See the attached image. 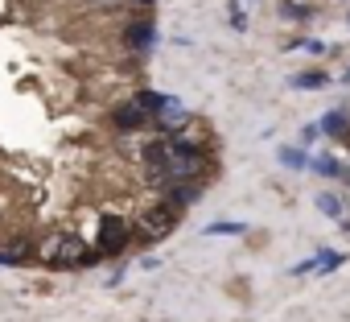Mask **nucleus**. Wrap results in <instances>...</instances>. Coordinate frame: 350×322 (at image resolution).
Returning <instances> with one entry per match:
<instances>
[{
    "label": "nucleus",
    "mask_w": 350,
    "mask_h": 322,
    "mask_svg": "<svg viewBox=\"0 0 350 322\" xmlns=\"http://www.w3.org/2000/svg\"><path fill=\"white\" fill-rule=\"evenodd\" d=\"M317 124H321V136H338L342 140L350 132V108H329Z\"/></svg>",
    "instance_id": "nucleus-12"
},
{
    "label": "nucleus",
    "mask_w": 350,
    "mask_h": 322,
    "mask_svg": "<svg viewBox=\"0 0 350 322\" xmlns=\"http://www.w3.org/2000/svg\"><path fill=\"white\" fill-rule=\"evenodd\" d=\"M136 5H157V0H136Z\"/></svg>",
    "instance_id": "nucleus-23"
},
{
    "label": "nucleus",
    "mask_w": 350,
    "mask_h": 322,
    "mask_svg": "<svg viewBox=\"0 0 350 322\" xmlns=\"http://www.w3.org/2000/svg\"><path fill=\"white\" fill-rule=\"evenodd\" d=\"M342 260H346V252H334V248H321V252H313V256H305V260H297V264H293L288 273H293V277H313V273H317V277H325V273H334V269H338Z\"/></svg>",
    "instance_id": "nucleus-9"
},
{
    "label": "nucleus",
    "mask_w": 350,
    "mask_h": 322,
    "mask_svg": "<svg viewBox=\"0 0 350 322\" xmlns=\"http://www.w3.org/2000/svg\"><path fill=\"white\" fill-rule=\"evenodd\" d=\"M317 136H321V124H305V128H301V145H305V149H309Z\"/></svg>",
    "instance_id": "nucleus-20"
},
{
    "label": "nucleus",
    "mask_w": 350,
    "mask_h": 322,
    "mask_svg": "<svg viewBox=\"0 0 350 322\" xmlns=\"http://www.w3.org/2000/svg\"><path fill=\"white\" fill-rule=\"evenodd\" d=\"M346 178H350V170H346Z\"/></svg>",
    "instance_id": "nucleus-26"
},
{
    "label": "nucleus",
    "mask_w": 350,
    "mask_h": 322,
    "mask_svg": "<svg viewBox=\"0 0 350 322\" xmlns=\"http://www.w3.org/2000/svg\"><path fill=\"white\" fill-rule=\"evenodd\" d=\"M252 25V17H247V9H243V0H231V29H247Z\"/></svg>",
    "instance_id": "nucleus-18"
},
{
    "label": "nucleus",
    "mask_w": 350,
    "mask_h": 322,
    "mask_svg": "<svg viewBox=\"0 0 350 322\" xmlns=\"http://www.w3.org/2000/svg\"><path fill=\"white\" fill-rule=\"evenodd\" d=\"M293 50H305V54H325L329 46H325L321 38H301V42H293Z\"/></svg>",
    "instance_id": "nucleus-19"
},
{
    "label": "nucleus",
    "mask_w": 350,
    "mask_h": 322,
    "mask_svg": "<svg viewBox=\"0 0 350 322\" xmlns=\"http://www.w3.org/2000/svg\"><path fill=\"white\" fill-rule=\"evenodd\" d=\"M33 256H29V244L25 240H13V244H0V264L5 269H21V264H29Z\"/></svg>",
    "instance_id": "nucleus-13"
},
{
    "label": "nucleus",
    "mask_w": 350,
    "mask_h": 322,
    "mask_svg": "<svg viewBox=\"0 0 350 322\" xmlns=\"http://www.w3.org/2000/svg\"><path fill=\"white\" fill-rule=\"evenodd\" d=\"M202 232H206V236H243L247 223H243V219H219V223H206Z\"/></svg>",
    "instance_id": "nucleus-17"
},
{
    "label": "nucleus",
    "mask_w": 350,
    "mask_h": 322,
    "mask_svg": "<svg viewBox=\"0 0 350 322\" xmlns=\"http://www.w3.org/2000/svg\"><path fill=\"white\" fill-rule=\"evenodd\" d=\"M317 211H321L325 219H346V207H342V199H338L334 190H321V195H317Z\"/></svg>",
    "instance_id": "nucleus-16"
},
{
    "label": "nucleus",
    "mask_w": 350,
    "mask_h": 322,
    "mask_svg": "<svg viewBox=\"0 0 350 322\" xmlns=\"http://www.w3.org/2000/svg\"><path fill=\"white\" fill-rule=\"evenodd\" d=\"M148 124H152V116H148V108L140 103V95H132V99H124V103L111 108V128H116V132H140V128H148Z\"/></svg>",
    "instance_id": "nucleus-5"
},
{
    "label": "nucleus",
    "mask_w": 350,
    "mask_h": 322,
    "mask_svg": "<svg viewBox=\"0 0 350 322\" xmlns=\"http://www.w3.org/2000/svg\"><path fill=\"white\" fill-rule=\"evenodd\" d=\"M288 87H293V91H321V87H329V71H321V66L297 71V75L288 79Z\"/></svg>",
    "instance_id": "nucleus-11"
},
{
    "label": "nucleus",
    "mask_w": 350,
    "mask_h": 322,
    "mask_svg": "<svg viewBox=\"0 0 350 322\" xmlns=\"http://www.w3.org/2000/svg\"><path fill=\"white\" fill-rule=\"evenodd\" d=\"M157 21L152 17H132L128 21V29H124V46L132 50V54H148L152 46H157Z\"/></svg>",
    "instance_id": "nucleus-8"
},
{
    "label": "nucleus",
    "mask_w": 350,
    "mask_h": 322,
    "mask_svg": "<svg viewBox=\"0 0 350 322\" xmlns=\"http://www.w3.org/2000/svg\"><path fill=\"white\" fill-rule=\"evenodd\" d=\"M276 161H280V166H288V170H309V149L305 145H280Z\"/></svg>",
    "instance_id": "nucleus-15"
},
{
    "label": "nucleus",
    "mask_w": 350,
    "mask_h": 322,
    "mask_svg": "<svg viewBox=\"0 0 350 322\" xmlns=\"http://www.w3.org/2000/svg\"><path fill=\"white\" fill-rule=\"evenodd\" d=\"M152 128H157V132H165V136L186 132V128H190V108H186L178 95H169V99L161 103V112L152 116Z\"/></svg>",
    "instance_id": "nucleus-7"
},
{
    "label": "nucleus",
    "mask_w": 350,
    "mask_h": 322,
    "mask_svg": "<svg viewBox=\"0 0 350 322\" xmlns=\"http://www.w3.org/2000/svg\"><path fill=\"white\" fill-rule=\"evenodd\" d=\"M120 281H124V264H120V269H116V273H111V277H107V289H116V285H120Z\"/></svg>",
    "instance_id": "nucleus-21"
},
{
    "label": "nucleus",
    "mask_w": 350,
    "mask_h": 322,
    "mask_svg": "<svg viewBox=\"0 0 350 322\" xmlns=\"http://www.w3.org/2000/svg\"><path fill=\"white\" fill-rule=\"evenodd\" d=\"M165 140H169V170H173V182H178V178H202V182H206V174H211V149H206L202 140L186 136V132H173V136H165Z\"/></svg>",
    "instance_id": "nucleus-1"
},
{
    "label": "nucleus",
    "mask_w": 350,
    "mask_h": 322,
    "mask_svg": "<svg viewBox=\"0 0 350 322\" xmlns=\"http://www.w3.org/2000/svg\"><path fill=\"white\" fill-rule=\"evenodd\" d=\"M128 240H132V232H128V223H124L120 215H103V219H99V240H95V248H99L103 256H120V252L128 248Z\"/></svg>",
    "instance_id": "nucleus-6"
},
{
    "label": "nucleus",
    "mask_w": 350,
    "mask_h": 322,
    "mask_svg": "<svg viewBox=\"0 0 350 322\" xmlns=\"http://www.w3.org/2000/svg\"><path fill=\"white\" fill-rule=\"evenodd\" d=\"M140 166H144V178L152 190H169L173 186V170H169V140L165 136H152L144 149H140Z\"/></svg>",
    "instance_id": "nucleus-3"
},
{
    "label": "nucleus",
    "mask_w": 350,
    "mask_h": 322,
    "mask_svg": "<svg viewBox=\"0 0 350 322\" xmlns=\"http://www.w3.org/2000/svg\"><path fill=\"white\" fill-rule=\"evenodd\" d=\"M309 170H313L317 178H342V174H346V170H342V161L329 157V153H313V157H309Z\"/></svg>",
    "instance_id": "nucleus-14"
},
{
    "label": "nucleus",
    "mask_w": 350,
    "mask_h": 322,
    "mask_svg": "<svg viewBox=\"0 0 350 322\" xmlns=\"http://www.w3.org/2000/svg\"><path fill=\"white\" fill-rule=\"evenodd\" d=\"M99 260H103V252L95 244H87L83 236H70V232H62L46 244V264L50 269H91Z\"/></svg>",
    "instance_id": "nucleus-2"
},
{
    "label": "nucleus",
    "mask_w": 350,
    "mask_h": 322,
    "mask_svg": "<svg viewBox=\"0 0 350 322\" xmlns=\"http://www.w3.org/2000/svg\"><path fill=\"white\" fill-rule=\"evenodd\" d=\"M346 25H350V17H346Z\"/></svg>",
    "instance_id": "nucleus-25"
},
{
    "label": "nucleus",
    "mask_w": 350,
    "mask_h": 322,
    "mask_svg": "<svg viewBox=\"0 0 350 322\" xmlns=\"http://www.w3.org/2000/svg\"><path fill=\"white\" fill-rule=\"evenodd\" d=\"M342 140H350V132H346V136H342Z\"/></svg>",
    "instance_id": "nucleus-24"
},
{
    "label": "nucleus",
    "mask_w": 350,
    "mask_h": 322,
    "mask_svg": "<svg viewBox=\"0 0 350 322\" xmlns=\"http://www.w3.org/2000/svg\"><path fill=\"white\" fill-rule=\"evenodd\" d=\"M202 178H178V182H173L169 190H165V199L173 203V207H194L198 199H202Z\"/></svg>",
    "instance_id": "nucleus-10"
},
{
    "label": "nucleus",
    "mask_w": 350,
    "mask_h": 322,
    "mask_svg": "<svg viewBox=\"0 0 350 322\" xmlns=\"http://www.w3.org/2000/svg\"><path fill=\"white\" fill-rule=\"evenodd\" d=\"M178 215H182V207H173L169 199L157 203L152 211L140 215V236H144V240H165L173 227H178Z\"/></svg>",
    "instance_id": "nucleus-4"
},
{
    "label": "nucleus",
    "mask_w": 350,
    "mask_h": 322,
    "mask_svg": "<svg viewBox=\"0 0 350 322\" xmlns=\"http://www.w3.org/2000/svg\"><path fill=\"white\" fill-rule=\"evenodd\" d=\"M342 83H346V87H350V66H346V71H342Z\"/></svg>",
    "instance_id": "nucleus-22"
}]
</instances>
